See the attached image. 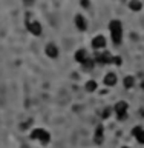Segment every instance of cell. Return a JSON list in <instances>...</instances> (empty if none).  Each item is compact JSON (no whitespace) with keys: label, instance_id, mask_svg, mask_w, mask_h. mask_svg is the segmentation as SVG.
I'll use <instances>...</instances> for the list:
<instances>
[{"label":"cell","instance_id":"obj_22","mask_svg":"<svg viewBox=\"0 0 144 148\" xmlns=\"http://www.w3.org/2000/svg\"><path fill=\"white\" fill-rule=\"evenodd\" d=\"M141 88L144 90V79H143V82H141Z\"/></svg>","mask_w":144,"mask_h":148},{"label":"cell","instance_id":"obj_10","mask_svg":"<svg viewBox=\"0 0 144 148\" xmlns=\"http://www.w3.org/2000/svg\"><path fill=\"white\" fill-rule=\"evenodd\" d=\"M123 85L126 90H130V88H133V85H135V77L133 76H126L123 79Z\"/></svg>","mask_w":144,"mask_h":148},{"label":"cell","instance_id":"obj_24","mask_svg":"<svg viewBox=\"0 0 144 148\" xmlns=\"http://www.w3.org/2000/svg\"><path fill=\"white\" fill-rule=\"evenodd\" d=\"M123 148H129V147H123Z\"/></svg>","mask_w":144,"mask_h":148},{"label":"cell","instance_id":"obj_7","mask_svg":"<svg viewBox=\"0 0 144 148\" xmlns=\"http://www.w3.org/2000/svg\"><path fill=\"white\" fill-rule=\"evenodd\" d=\"M74 22H75V26H77L80 31H85V29H86V26H87V22H86L85 16H81V14H77V16H75V18H74Z\"/></svg>","mask_w":144,"mask_h":148},{"label":"cell","instance_id":"obj_5","mask_svg":"<svg viewBox=\"0 0 144 148\" xmlns=\"http://www.w3.org/2000/svg\"><path fill=\"white\" fill-rule=\"evenodd\" d=\"M45 53H46V56L48 57H51V59H55V57H58V48H57V45L55 43H48L46 45V48H45Z\"/></svg>","mask_w":144,"mask_h":148},{"label":"cell","instance_id":"obj_23","mask_svg":"<svg viewBox=\"0 0 144 148\" xmlns=\"http://www.w3.org/2000/svg\"><path fill=\"white\" fill-rule=\"evenodd\" d=\"M25 2H26V3H31V2H32V0H25Z\"/></svg>","mask_w":144,"mask_h":148},{"label":"cell","instance_id":"obj_13","mask_svg":"<svg viewBox=\"0 0 144 148\" xmlns=\"http://www.w3.org/2000/svg\"><path fill=\"white\" fill-rule=\"evenodd\" d=\"M43 133H45L43 128H35V130H32V131H31V139H32V140H40V137L43 136Z\"/></svg>","mask_w":144,"mask_h":148},{"label":"cell","instance_id":"obj_6","mask_svg":"<svg viewBox=\"0 0 144 148\" xmlns=\"http://www.w3.org/2000/svg\"><path fill=\"white\" fill-rule=\"evenodd\" d=\"M103 140H104V130L101 125H98V127L95 128V133H94V142L97 145H101Z\"/></svg>","mask_w":144,"mask_h":148},{"label":"cell","instance_id":"obj_12","mask_svg":"<svg viewBox=\"0 0 144 148\" xmlns=\"http://www.w3.org/2000/svg\"><path fill=\"white\" fill-rule=\"evenodd\" d=\"M141 8H143V3L140 0H130V2H129V9H132L133 12L141 11Z\"/></svg>","mask_w":144,"mask_h":148},{"label":"cell","instance_id":"obj_11","mask_svg":"<svg viewBox=\"0 0 144 148\" xmlns=\"http://www.w3.org/2000/svg\"><path fill=\"white\" fill-rule=\"evenodd\" d=\"M94 66H95V60L92 59V57H87L85 62L81 63V68L85 69V71H91V69L94 68Z\"/></svg>","mask_w":144,"mask_h":148},{"label":"cell","instance_id":"obj_20","mask_svg":"<svg viewBox=\"0 0 144 148\" xmlns=\"http://www.w3.org/2000/svg\"><path fill=\"white\" fill-rule=\"evenodd\" d=\"M80 3H81L83 8H89V0H81Z\"/></svg>","mask_w":144,"mask_h":148},{"label":"cell","instance_id":"obj_9","mask_svg":"<svg viewBox=\"0 0 144 148\" xmlns=\"http://www.w3.org/2000/svg\"><path fill=\"white\" fill-rule=\"evenodd\" d=\"M74 57H75V60L78 63H83L85 62V60L89 57V56H87V53H86V49H78L77 53H75V56H74Z\"/></svg>","mask_w":144,"mask_h":148},{"label":"cell","instance_id":"obj_15","mask_svg":"<svg viewBox=\"0 0 144 148\" xmlns=\"http://www.w3.org/2000/svg\"><path fill=\"white\" fill-rule=\"evenodd\" d=\"M49 140H51V134H49L48 131H45V133H43V136L40 137V142H41V145H48V143H49Z\"/></svg>","mask_w":144,"mask_h":148},{"label":"cell","instance_id":"obj_21","mask_svg":"<svg viewBox=\"0 0 144 148\" xmlns=\"http://www.w3.org/2000/svg\"><path fill=\"white\" fill-rule=\"evenodd\" d=\"M140 114H141V117H144V108L140 110Z\"/></svg>","mask_w":144,"mask_h":148},{"label":"cell","instance_id":"obj_3","mask_svg":"<svg viewBox=\"0 0 144 148\" xmlns=\"http://www.w3.org/2000/svg\"><path fill=\"white\" fill-rule=\"evenodd\" d=\"M28 31L31 32L32 36H40L41 34V25H40V22H37V20H34V22H28Z\"/></svg>","mask_w":144,"mask_h":148},{"label":"cell","instance_id":"obj_14","mask_svg":"<svg viewBox=\"0 0 144 148\" xmlns=\"http://www.w3.org/2000/svg\"><path fill=\"white\" fill-rule=\"evenodd\" d=\"M97 88H98V83H97L95 80H87V82L85 83V90L89 91V92L97 91Z\"/></svg>","mask_w":144,"mask_h":148},{"label":"cell","instance_id":"obj_2","mask_svg":"<svg viewBox=\"0 0 144 148\" xmlns=\"http://www.w3.org/2000/svg\"><path fill=\"white\" fill-rule=\"evenodd\" d=\"M127 108H129V105H127V102H124V100H120L114 105V111L117 113V116L127 114Z\"/></svg>","mask_w":144,"mask_h":148},{"label":"cell","instance_id":"obj_1","mask_svg":"<svg viewBox=\"0 0 144 148\" xmlns=\"http://www.w3.org/2000/svg\"><path fill=\"white\" fill-rule=\"evenodd\" d=\"M109 31H110V39L115 45H120L123 40V25L120 20H110L109 22Z\"/></svg>","mask_w":144,"mask_h":148},{"label":"cell","instance_id":"obj_4","mask_svg":"<svg viewBox=\"0 0 144 148\" xmlns=\"http://www.w3.org/2000/svg\"><path fill=\"white\" fill-rule=\"evenodd\" d=\"M106 46V37L104 36H97L92 39V48H94L95 51L97 49H103Z\"/></svg>","mask_w":144,"mask_h":148},{"label":"cell","instance_id":"obj_17","mask_svg":"<svg viewBox=\"0 0 144 148\" xmlns=\"http://www.w3.org/2000/svg\"><path fill=\"white\" fill-rule=\"evenodd\" d=\"M112 63H115V65H118V66H120V65L123 63L121 56H114V57H112Z\"/></svg>","mask_w":144,"mask_h":148},{"label":"cell","instance_id":"obj_8","mask_svg":"<svg viewBox=\"0 0 144 148\" xmlns=\"http://www.w3.org/2000/svg\"><path fill=\"white\" fill-rule=\"evenodd\" d=\"M117 74L115 73H109V74H106L104 76V85L106 86H114L115 83H117Z\"/></svg>","mask_w":144,"mask_h":148},{"label":"cell","instance_id":"obj_19","mask_svg":"<svg viewBox=\"0 0 144 148\" xmlns=\"http://www.w3.org/2000/svg\"><path fill=\"white\" fill-rule=\"evenodd\" d=\"M141 131H143V128H141V127H135V128L132 130V136H135V137H137Z\"/></svg>","mask_w":144,"mask_h":148},{"label":"cell","instance_id":"obj_18","mask_svg":"<svg viewBox=\"0 0 144 148\" xmlns=\"http://www.w3.org/2000/svg\"><path fill=\"white\" fill-rule=\"evenodd\" d=\"M135 139L138 140V143H143V145H144V130H143V131H141L140 134H138V136H137Z\"/></svg>","mask_w":144,"mask_h":148},{"label":"cell","instance_id":"obj_16","mask_svg":"<svg viewBox=\"0 0 144 148\" xmlns=\"http://www.w3.org/2000/svg\"><path fill=\"white\" fill-rule=\"evenodd\" d=\"M110 113H112V108H110V106H104L103 111H101V117L107 119V117H110Z\"/></svg>","mask_w":144,"mask_h":148}]
</instances>
